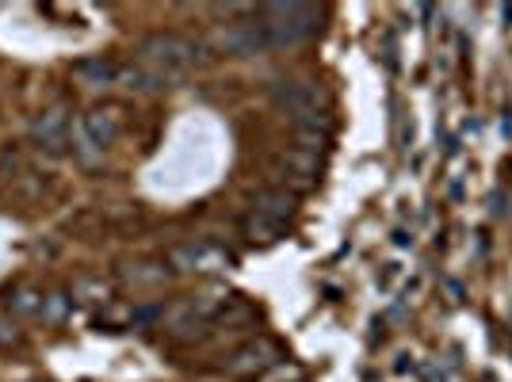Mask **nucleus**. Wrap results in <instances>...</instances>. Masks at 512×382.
Here are the masks:
<instances>
[{"label": "nucleus", "instance_id": "obj_1", "mask_svg": "<svg viewBox=\"0 0 512 382\" xmlns=\"http://www.w3.org/2000/svg\"><path fill=\"white\" fill-rule=\"evenodd\" d=\"M211 62V46L188 39V35H176V31H157L150 39H142L138 46V65H146L150 73H157L165 85L188 77L192 69Z\"/></svg>", "mask_w": 512, "mask_h": 382}, {"label": "nucleus", "instance_id": "obj_2", "mask_svg": "<svg viewBox=\"0 0 512 382\" xmlns=\"http://www.w3.org/2000/svg\"><path fill=\"white\" fill-rule=\"evenodd\" d=\"M256 20H260L264 35H268V46H299L321 31L325 8L287 0V4H264V8H256Z\"/></svg>", "mask_w": 512, "mask_h": 382}, {"label": "nucleus", "instance_id": "obj_3", "mask_svg": "<svg viewBox=\"0 0 512 382\" xmlns=\"http://www.w3.org/2000/svg\"><path fill=\"white\" fill-rule=\"evenodd\" d=\"M276 104L299 123L302 130H314V134H325L329 130V111H325V96H321L318 85L310 81H291V85L276 88Z\"/></svg>", "mask_w": 512, "mask_h": 382}, {"label": "nucleus", "instance_id": "obj_4", "mask_svg": "<svg viewBox=\"0 0 512 382\" xmlns=\"http://www.w3.org/2000/svg\"><path fill=\"white\" fill-rule=\"evenodd\" d=\"M237 260L230 249L214 245V241H192V245H176L169 253L172 272H226Z\"/></svg>", "mask_w": 512, "mask_h": 382}, {"label": "nucleus", "instance_id": "obj_5", "mask_svg": "<svg viewBox=\"0 0 512 382\" xmlns=\"http://www.w3.org/2000/svg\"><path fill=\"white\" fill-rule=\"evenodd\" d=\"M214 50L234 54V58H253V54H264V50H272V46H268V35H264L260 20L253 16V20L226 23V27L214 35Z\"/></svg>", "mask_w": 512, "mask_h": 382}, {"label": "nucleus", "instance_id": "obj_6", "mask_svg": "<svg viewBox=\"0 0 512 382\" xmlns=\"http://www.w3.org/2000/svg\"><path fill=\"white\" fill-rule=\"evenodd\" d=\"M69 111L62 104L58 107H46L35 115V123H31V142L43 149V153H65L69 146Z\"/></svg>", "mask_w": 512, "mask_h": 382}, {"label": "nucleus", "instance_id": "obj_7", "mask_svg": "<svg viewBox=\"0 0 512 382\" xmlns=\"http://www.w3.org/2000/svg\"><path fill=\"white\" fill-rule=\"evenodd\" d=\"M279 363V348L272 340H249L245 348H237L234 356L226 360V371L230 375H241V379H260L268 367Z\"/></svg>", "mask_w": 512, "mask_h": 382}, {"label": "nucleus", "instance_id": "obj_8", "mask_svg": "<svg viewBox=\"0 0 512 382\" xmlns=\"http://www.w3.org/2000/svg\"><path fill=\"white\" fill-rule=\"evenodd\" d=\"M81 123H85L88 138L96 142V149L115 146V138H119V130H123L119 111H111V107H92L88 115H81Z\"/></svg>", "mask_w": 512, "mask_h": 382}, {"label": "nucleus", "instance_id": "obj_9", "mask_svg": "<svg viewBox=\"0 0 512 382\" xmlns=\"http://www.w3.org/2000/svg\"><path fill=\"white\" fill-rule=\"evenodd\" d=\"M119 73H123V65H115L111 58H85V62L73 65V77L88 88L119 85Z\"/></svg>", "mask_w": 512, "mask_h": 382}, {"label": "nucleus", "instance_id": "obj_10", "mask_svg": "<svg viewBox=\"0 0 512 382\" xmlns=\"http://www.w3.org/2000/svg\"><path fill=\"white\" fill-rule=\"evenodd\" d=\"M253 214L276 222V226H287V218L295 214V199L287 191H260L253 199Z\"/></svg>", "mask_w": 512, "mask_h": 382}, {"label": "nucleus", "instance_id": "obj_11", "mask_svg": "<svg viewBox=\"0 0 512 382\" xmlns=\"http://www.w3.org/2000/svg\"><path fill=\"white\" fill-rule=\"evenodd\" d=\"M43 302H46V295L35 291V287H12V291L4 295L8 314H16V318H43Z\"/></svg>", "mask_w": 512, "mask_h": 382}, {"label": "nucleus", "instance_id": "obj_12", "mask_svg": "<svg viewBox=\"0 0 512 382\" xmlns=\"http://www.w3.org/2000/svg\"><path fill=\"white\" fill-rule=\"evenodd\" d=\"M119 81L130 88V92H146V96H153V92H161V88H169L157 73H150L146 65H127L123 73H119Z\"/></svg>", "mask_w": 512, "mask_h": 382}, {"label": "nucleus", "instance_id": "obj_13", "mask_svg": "<svg viewBox=\"0 0 512 382\" xmlns=\"http://www.w3.org/2000/svg\"><path fill=\"white\" fill-rule=\"evenodd\" d=\"M69 146H73V153H77L85 165H96V161L104 157V149H96V142L88 138V130H85L81 119H73V123H69Z\"/></svg>", "mask_w": 512, "mask_h": 382}, {"label": "nucleus", "instance_id": "obj_14", "mask_svg": "<svg viewBox=\"0 0 512 382\" xmlns=\"http://www.w3.org/2000/svg\"><path fill=\"white\" fill-rule=\"evenodd\" d=\"M69 310H73V298L65 295V291H54V295H46V302H43V321L58 325V321L69 318Z\"/></svg>", "mask_w": 512, "mask_h": 382}, {"label": "nucleus", "instance_id": "obj_15", "mask_svg": "<svg viewBox=\"0 0 512 382\" xmlns=\"http://www.w3.org/2000/svg\"><path fill=\"white\" fill-rule=\"evenodd\" d=\"M245 234H253V241L256 237H260V241H276V237L283 234V226L268 222V218H260V214H249V218H245Z\"/></svg>", "mask_w": 512, "mask_h": 382}, {"label": "nucleus", "instance_id": "obj_16", "mask_svg": "<svg viewBox=\"0 0 512 382\" xmlns=\"http://www.w3.org/2000/svg\"><path fill=\"white\" fill-rule=\"evenodd\" d=\"M253 382H306V375H302L295 363H276V367H268V371Z\"/></svg>", "mask_w": 512, "mask_h": 382}, {"label": "nucleus", "instance_id": "obj_17", "mask_svg": "<svg viewBox=\"0 0 512 382\" xmlns=\"http://www.w3.org/2000/svg\"><path fill=\"white\" fill-rule=\"evenodd\" d=\"M138 272H127L134 283H161V279H169V268H153V264H134Z\"/></svg>", "mask_w": 512, "mask_h": 382}]
</instances>
